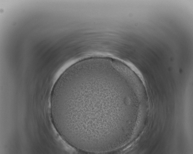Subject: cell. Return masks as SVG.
<instances>
[{
    "label": "cell",
    "mask_w": 193,
    "mask_h": 154,
    "mask_svg": "<svg viewBox=\"0 0 193 154\" xmlns=\"http://www.w3.org/2000/svg\"><path fill=\"white\" fill-rule=\"evenodd\" d=\"M99 78H69L60 87L56 103L59 123L71 139H101L112 132L111 87L107 80Z\"/></svg>",
    "instance_id": "6da1fadb"
}]
</instances>
